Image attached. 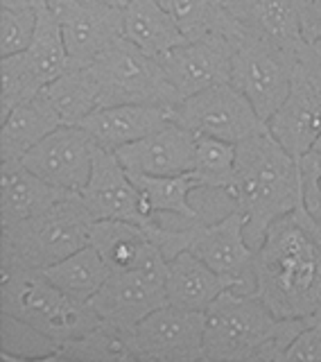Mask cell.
<instances>
[{
	"label": "cell",
	"mask_w": 321,
	"mask_h": 362,
	"mask_svg": "<svg viewBox=\"0 0 321 362\" xmlns=\"http://www.w3.org/2000/svg\"><path fill=\"white\" fill-rule=\"evenodd\" d=\"M59 18L73 68L91 66L124 37L122 9L102 0H50Z\"/></svg>",
	"instance_id": "cell-11"
},
{
	"label": "cell",
	"mask_w": 321,
	"mask_h": 362,
	"mask_svg": "<svg viewBox=\"0 0 321 362\" xmlns=\"http://www.w3.org/2000/svg\"><path fill=\"white\" fill-rule=\"evenodd\" d=\"M315 147H317V150H321V134H319V139H317V143H315Z\"/></svg>",
	"instance_id": "cell-42"
},
{
	"label": "cell",
	"mask_w": 321,
	"mask_h": 362,
	"mask_svg": "<svg viewBox=\"0 0 321 362\" xmlns=\"http://www.w3.org/2000/svg\"><path fill=\"white\" fill-rule=\"evenodd\" d=\"M224 5L243 28L265 34L285 48L299 50L305 41L296 0H224Z\"/></svg>",
	"instance_id": "cell-21"
},
{
	"label": "cell",
	"mask_w": 321,
	"mask_h": 362,
	"mask_svg": "<svg viewBox=\"0 0 321 362\" xmlns=\"http://www.w3.org/2000/svg\"><path fill=\"white\" fill-rule=\"evenodd\" d=\"M88 68L100 86V107L158 105L175 109L179 102L158 57L147 54L127 37L118 39Z\"/></svg>",
	"instance_id": "cell-7"
},
{
	"label": "cell",
	"mask_w": 321,
	"mask_h": 362,
	"mask_svg": "<svg viewBox=\"0 0 321 362\" xmlns=\"http://www.w3.org/2000/svg\"><path fill=\"white\" fill-rule=\"evenodd\" d=\"M197 134L168 122L160 129L116 150L120 163L132 175H181L192 170Z\"/></svg>",
	"instance_id": "cell-17"
},
{
	"label": "cell",
	"mask_w": 321,
	"mask_h": 362,
	"mask_svg": "<svg viewBox=\"0 0 321 362\" xmlns=\"http://www.w3.org/2000/svg\"><path fill=\"white\" fill-rule=\"evenodd\" d=\"M102 3H109V5H113V7H120V9H124L129 5V0H102Z\"/></svg>",
	"instance_id": "cell-40"
},
{
	"label": "cell",
	"mask_w": 321,
	"mask_h": 362,
	"mask_svg": "<svg viewBox=\"0 0 321 362\" xmlns=\"http://www.w3.org/2000/svg\"><path fill=\"white\" fill-rule=\"evenodd\" d=\"M172 122V109L158 105H111L98 107L79 122L95 139L100 147L116 152L118 147L129 145L143 136L160 129Z\"/></svg>",
	"instance_id": "cell-18"
},
{
	"label": "cell",
	"mask_w": 321,
	"mask_h": 362,
	"mask_svg": "<svg viewBox=\"0 0 321 362\" xmlns=\"http://www.w3.org/2000/svg\"><path fill=\"white\" fill-rule=\"evenodd\" d=\"M95 218L79 192L57 202L52 209L14 224H0V265L45 269L77 249L91 245Z\"/></svg>",
	"instance_id": "cell-4"
},
{
	"label": "cell",
	"mask_w": 321,
	"mask_h": 362,
	"mask_svg": "<svg viewBox=\"0 0 321 362\" xmlns=\"http://www.w3.org/2000/svg\"><path fill=\"white\" fill-rule=\"evenodd\" d=\"M0 75H3V93H0V118H5L11 109L23 102H30L39 95L43 82L30 66L25 52L5 54L0 62Z\"/></svg>",
	"instance_id": "cell-33"
},
{
	"label": "cell",
	"mask_w": 321,
	"mask_h": 362,
	"mask_svg": "<svg viewBox=\"0 0 321 362\" xmlns=\"http://www.w3.org/2000/svg\"><path fill=\"white\" fill-rule=\"evenodd\" d=\"M0 120V161H21L34 145L62 127V122L39 95L11 109Z\"/></svg>",
	"instance_id": "cell-24"
},
{
	"label": "cell",
	"mask_w": 321,
	"mask_h": 362,
	"mask_svg": "<svg viewBox=\"0 0 321 362\" xmlns=\"http://www.w3.org/2000/svg\"><path fill=\"white\" fill-rule=\"evenodd\" d=\"M79 197L95 220H127L145 226L154 218L147 213L141 190L134 184L127 168L120 163L118 154L100 145L95 150L93 170L86 186L79 190Z\"/></svg>",
	"instance_id": "cell-15"
},
{
	"label": "cell",
	"mask_w": 321,
	"mask_h": 362,
	"mask_svg": "<svg viewBox=\"0 0 321 362\" xmlns=\"http://www.w3.org/2000/svg\"><path fill=\"white\" fill-rule=\"evenodd\" d=\"M0 342L3 362H52L64 342L45 335L32 324L3 313L0 317Z\"/></svg>",
	"instance_id": "cell-31"
},
{
	"label": "cell",
	"mask_w": 321,
	"mask_h": 362,
	"mask_svg": "<svg viewBox=\"0 0 321 362\" xmlns=\"http://www.w3.org/2000/svg\"><path fill=\"white\" fill-rule=\"evenodd\" d=\"M91 245L105 258L111 272H116L139 269L154 243L143 224L127 220H95L93 231H91Z\"/></svg>",
	"instance_id": "cell-26"
},
{
	"label": "cell",
	"mask_w": 321,
	"mask_h": 362,
	"mask_svg": "<svg viewBox=\"0 0 321 362\" xmlns=\"http://www.w3.org/2000/svg\"><path fill=\"white\" fill-rule=\"evenodd\" d=\"M238 143H228L213 136H197L192 173L197 175L202 190H222L228 195L235 179Z\"/></svg>",
	"instance_id": "cell-32"
},
{
	"label": "cell",
	"mask_w": 321,
	"mask_h": 362,
	"mask_svg": "<svg viewBox=\"0 0 321 362\" xmlns=\"http://www.w3.org/2000/svg\"><path fill=\"white\" fill-rule=\"evenodd\" d=\"M188 249L197 254L206 265H211L217 274L231 281L235 290H256V247L249 243L247 220L235 206L215 222H206L202 218L190 220Z\"/></svg>",
	"instance_id": "cell-9"
},
{
	"label": "cell",
	"mask_w": 321,
	"mask_h": 362,
	"mask_svg": "<svg viewBox=\"0 0 321 362\" xmlns=\"http://www.w3.org/2000/svg\"><path fill=\"white\" fill-rule=\"evenodd\" d=\"M308 320H310V322H315V324H321V308L313 315V317H308Z\"/></svg>",
	"instance_id": "cell-41"
},
{
	"label": "cell",
	"mask_w": 321,
	"mask_h": 362,
	"mask_svg": "<svg viewBox=\"0 0 321 362\" xmlns=\"http://www.w3.org/2000/svg\"><path fill=\"white\" fill-rule=\"evenodd\" d=\"M296 9H299L303 39H321V0H296Z\"/></svg>",
	"instance_id": "cell-37"
},
{
	"label": "cell",
	"mask_w": 321,
	"mask_h": 362,
	"mask_svg": "<svg viewBox=\"0 0 321 362\" xmlns=\"http://www.w3.org/2000/svg\"><path fill=\"white\" fill-rule=\"evenodd\" d=\"M296 54H299L301 59L310 62L315 68H319V71H321V39L303 41V43L299 45V50H296Z\"/></svg>",
	"instance_id": "cell-38"
},
{
	"label": "cell",
	"mask_w": 321,
	"mask_h": 362,
	"mask_svg": "<svg viewBox=\"0 0 321 362\" xmlns=\"http://www.w3.org/2000/svg\"><path fill=\"white\" fill-rule=\"evenodd\" d=\"M73 195L48 184L23 161H3L0 170V224H14L52 209L57 202Z\"/></svg>",
	"instance_id": "cell-20"
},
{
	"label": "cell",
	"mask_w": 321,
	"mask_h": 362,
	"mask_svg": "<svg viewBox=\"0 0 321 362\" xmlns=\"http://www.w3.org/2000/svg\"><path fill=\"white\" fill-rule=\"evenodd\" d=\"M50 0H3V7H30V9H39L45 7Z\"/></svg>",
	"instance_id": "cell-39"
},
{
	"label": "cell",
	"mask_w": 321,
	"mask_h": 362,
	"mask_svg": "<svg viewBox=\"0 0 321 362\" xmlns=\"http://www.w3.org/2000/svg\"><path fill=\"white\" fill-rule=\"evenodd\" d=\"M158 62L181 102L204 88L231 82L233 43L224 34L183 41L160 54Z\"/></svg>",
	"instance_id": "cell-13"
},
{
	"label": "cell",
	"mask_w": 321,
	"mask_h": 362,
	"mask_svg": "<svg viewBox=\"0 0 321 362\" xmlns=\"http://www.w3.org/2000/svg\"><path fill=\"white\" fill-rule=\"evenodd\" d=\"M172 120L197 136H213L228 143H243L267 132V120H262L251 100L231 82L183 98L172 109Z\"/></svg>",
	"instance_id": "cell-8"
},
{
	"label": "cell",
	"mask_w": 321,
	"mask_h": 362,
	"mask_svg": "<svg viewBox=\"0 0 321 362\" xmlns=\"http://www.w3.org/2000/svg\"><path fill=\"white\" fill-rule=\"evenodd\" d=\"M228 197L245 215L249 243L258 247L274 222L303 204L299 158L285 150L269 129L238 143L235 179Z\"/></svg>",
	"instance_id": "cell-3"
},
{
	"label": "cell",
	"mask_w": 321,
	"mask_h": 362,
	"mask_svg": "<svg viewBox=\"0 0 321 362\" xmlns=\"http://www.w3.org/2000/svg\"><path fill=\"white\" fill-rule=\"evenodd\" d=\"M141 362H197L204 349V313L165 303L134 328Z\"/></svg>",
	"instance_id": "cell-14"
},
{
	"label": "cell",
	"mask_w": 321,
	"mask_h": 362,
	"mask_svg": "<svg viewBox=\"0 0 321 362\" xmlns=\"http://www.w3.org/2000/svg\"><path fill=\"white\" fill-rule=\"evenodd\" d=\"M122 23L124 37L152 57H160L186 41L160 0H129V5L122 9Z\"/></svg>",
	"instance_id": "cell-22"
},
{
	"label": "cell",
	"mask_w": 321,
	"mask_h": 362,
	"mask_svg": "<svg viewBox=\"0 0 321 362\" xmlns=\"http://www.w3.org/2000/svg\"><path fill=\"white\" fill-rule=\"evenodd\" d=\"M52 362H141L134 328L102 322L82 337L64 342Z\"/></svg>",
	"instance_id": "cell-23"
},
{
	"label": "cell",
	"mask_w": 321,
	"mask_h": 362,
	"mask_svg": "<svg viewBox=\"0 0 321 362\" xmlns=\"http://www.w3.org/2000/svg\"><path fill=\"white\" fill-rule=\"evenodd\" d=\"M132 179L139 186L150 215L170 213L183 220L202 218L199 211L190 204V192L202 190L199 179L192 170L181 175H132Z\"/></svg>",
	"instance_id": "cell-27"
},
{
	"label": "cell",
	"mask_w": 321,
	"mask_h": 362,
	"mask_svg": "<svg viewBox=\"0 0 321 362\" xmlns=\"http://www.w3.org/2000/svg\"><path fill=\"white\" fill-rule=\"evenodd\" d=\"M39 98L62 124H79L100 107V86L88 66L68 68L39 90Z\"/></svg>",
	"instance_id": "cell-25"
},
{
	"label": "cell",
	"mask_w": 321,
	"mask_h": 362,
	"mask_svg": "<svg viewBox=\"0 0 321 362\" xmlns=\"http://www.w3.org/2000/svg\"><path fill=\"white\" fill-rule=\"evenodd\" d=\"M95 150L98 143L84 127L62 124L34 145L21 161L48 184L68 192H79L93 170Z\"/></svg>",
	"instance_id": "cell-12"
},
{
	"label": "cell",
	"mask_w": 321,
	"mask_h": 362,
	"mask_svg": "<svg viewBox=\"0 0 321 362\" xmlns=\"http://www.w3.org/2000/svg\"><path fill=\"white\" fill-rule=\"evenodd\" d=\"M267 129L296 158L310 152L321 134V71L299 54L292 88L267 120Z\"/></svg>",
	"instance_id": "cell-10"
},
{
	"label": "cell",
	"mask_w": 321,
	"mask_h": 362,
	"mask_svg": "<svg viewBox=\"0 0 321 362\" xmlns=\"http://www.w3.org/2000/svg\"><path fill=\"white\" fill-rule=\"evenodd\" d=\"M43 274L66 294L88 303L105 286V281L111 274V267L105 263V258L100 256L93 245H86L59 260V263L45 267Z\"/></svg>",
	"instance_id": "cell-28"
},
{
	"label": "cell",
	"mask_w": 321,
	"mask_h": 362,
	"mask_svg": "<svg viewBox=\"0 0 321 362\" xmlns=\"http://www.w3.org/2000/svg\"><path fill=\"white\" fill-rule=\"evenodd\" d=\"M25 57L30 66L34 68V73L43 82V86L57 79L62 73H66L68 68H73L71 54L66 48L64 30L59 18L54 16V11L50 5L39 7V18H37V30L30 48L25 50Z\"/></svg>",
	"instance_id": "cell-29"
},
{
	"label": "cell",
	"mask_w": 321,
	"mask_h": 362,
	"mask_svg": "<svg viewBox=\"0 0 321 362\" xmlns=\"http://www.w3.org/2000/svg\"><path fill=\"white\" fill-rule=\"evenodd\" d=\"M285 362H321V324L308 320L285 351Z\"/></svg>",
	"instance_id": "cell-36"
},
{
	"label": "cell",
	"mask_w": 321,
	"mask_h": 362,
	"mask_svg": "<svg viewBox=\"0 0 321 362\" xmlns=\"http://www.w3.org/2000/svg\"><path fill=\"white\" fill-rule=\"evenodd\" d=\"M0 267H3V292H0L3 313L18 317L59 342L82 337L100 324L93 305L59 290L43 274V269L23 265Z\"/></svg>",
	"instance_id": "cell-5"
},
{
	"label": "cell",
	"mask_w": 321,
	"mask_h": 362,
	"mask_svg": "<svg viewBox=\"0 0 321 362\" xmlns=\"http://www.w3.org/2000/svg\"><path fill=\"white\" fill-rule=\"evenodd\" d=\"M39 9L30 7H3L0 11V52H25L37 30Z\"/></svg>",
	"instance_id": "cell-34"
},
{
	"label": "cell",
	"mask_w": 321,
	"mask_h": 362,
	"mask_svg": "<svg viewBox=\"0 0 321 362\" xmlns=\"http://www.w3.org/2000/svg\"><path fill=\"white\" fill-rule=\"evenodd\" d=\"M228 288H233V283L226 276L217 274L190 249H183L168 260L165 294L168 303L177 305V308L206 313L211 308V303Z\"/></svg>",
	"instance_id": "cell-19"
},
{
	"label": "cell",
	"mask_w": 321,
	"mask_h": 362,
	"mask_svg": "<svg viewBox=\"0 0 321 362\" xmlns=\"http://www.w3.org/2000/svg\"><path fill=\"white\" fill-rule=\"evenodd\" d=\"M160 5L177 21L186 41L213 34L228 37L238 28V21L226 9L224 0H160Z\"/></svg>",
	"instance_id": "cell-30"
},
{
	"label": "cell",
	"mask_w": 321,
	"mask_h": 362,
	"mask_svg": "<svg viewBox=\"0 0 321 362\" xmlns=\"http://www.w3.org/2000/svg\"><path fill=\"white\" fill-rule=\"evenodd\" d=\"M254 279V292L285 320H308L321 308V222L305 204L265 231Z\"/></svg>",
	"instance_id": "cell-1"
},
{
	"label": "cell",
	"mask_w": 321,
	"mask_h": 362,
	"mask_svg": "<svg viewBox=\"0 0 321 362\" xmlns=\"http://www.w3.org/2000/svg\"><path fill=\"white\" fill-rule=\"evenodd\" d=\"M88 303L102 322L136 328L147 315L168 303L165 283L141 269H116Z\"/></svg>",
	"instance_id": "cell-16"
},
{
	"label": "cell",
	"mask_w": 321,
	"mask_h": 362,
	"mask_svg": "<svg viewBox=\"0 0 321 362\" xmlns=\"http://www.w3.org/2000/svg\"><path fill=\"white\" fill-rule=\"evenodd\" d=\"M228 39L233 43L231 84L251 100L262 120H269L292 88L296 50L240 23Z\"/></svg>",
	"instance_id": "cell-6"
},
{
	"label": "cell",
	"mask_w": 321,
	"mask_h": 362,
	"mask_svg": "<svg viewBox=\"0 0 321 362\" xmlns=\"http://www.w3.org/2000/svg\"><path fill=\"white\" fill-rule=\"evenodd\" d=\"M319 222H321V218H319Z\"/></svg>",
	"instance_id": "cell-43"
},
{
	"label": "cell",
	"mask_w": 321,
	"mask_h": 362,
	"mask_svg": "<svg viewBox=\"0 0 321 362\" xmlns=\"http://www.w3.org/2000/svg\"><path fill=\"white\" fill-rule=\"evenodd\" d=\"M308 320L279 317L256 292L224 290L204 313V362H285Z\"/></svg>",
	"instance_id": "cell-2"
},
{
	"label": "cell",
	"mask_w": 321,
	"mask_h": 362,
	"mask_svg": "<svg viewBox=\"0 0 321 362\" xmlns=\"http://www.w3.org/2000/svg\"><path fill=\"white\" fill-rule=\"evenodd\" d=\"M301 184H303V204L315 218H321V150L313 147L299 158Z\"/></svg>",
	"instance_id": "cell-35"
}]
</instances>
